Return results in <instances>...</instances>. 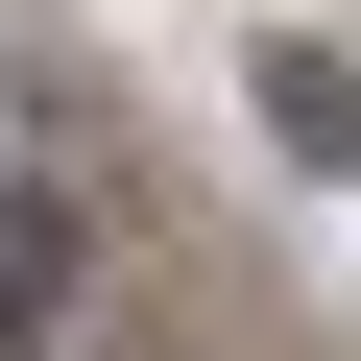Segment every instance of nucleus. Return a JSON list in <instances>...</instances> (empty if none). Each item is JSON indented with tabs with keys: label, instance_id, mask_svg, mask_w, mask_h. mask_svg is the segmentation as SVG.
Instances as JSON below:
<instances>
[{
	"label": "nucleus",
	"instance_id": "nucleus-1",
	"mask_svg": "<svg viewBox=\"0 0 361 361\" xmlns=\"http://www.w3.org/2000/svg\"><path fill=\"white\" fill-rule=\"evenodd\" d=\"M241 97H265V145L313 169V193H361V49H337V25H265V49H241Z\"/></svg>",
	"mask_w": 361,
	"mask_h": 361
}]
</instances>
